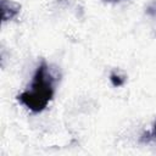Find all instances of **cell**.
<instances>
[{
  "label": "cell",
  "instance_id": "obj_2",
  "mask_svg": "<svg viewBox=\"0 0 156 156\" xmlns=\"http://www.w3.org/2000/svg\"><path fill=\"white\" fill-rule=\"evenodd\" d=\"M0 7H1V17L4 22L11 21L21 11V5L12 0H0Z\"/></svg>",
  "mask_w": 156,
  "mask_h": 156
},
{
  "label": "cell",
  "instance_id": "obj_4",
  "mask_svg": "<svg viewBox=\"0 0 156 156\" xmlns=\"http://www.w3.org/2000/svg\"><path fill=\"white\" fill-rule=\"evenodd\" d=\"M146 13L152 16V17H156V1L151 2L147 7H146Z\"/></svg>",
  "mask_w": 156,
  "mask_h": 156
},
{
  "label": "cell",
  "instance_id": "obj_1",
  "mask_svg": "<svg viewBox=\"0 0 156 156\" xmlns=\"http://www.w3.org/2000/svg\"><path fill=\"white\" fill-rule=\"evenodd\" d=\"M54 96V77L45 62L37 68L28 90L21 93L17 99L33 112H41Z\"/></svg>",
  "mask_w": 156,
  "mask_h": 156
},
{
  "label": "cell",
  "instance_id": "obj_3",
  "mask_svg": "<svg viewBox=\"0 0 156 156\" xmlns=\"http://www.w3.org/2000/svg\"><path fill=\"white\" fill-rule=\"evenodd\" d=\"M110 80H111V83H112L113 87H121V85L124 84L126 77H124V76H121V74L117 73V72H112V73L110 74Z\"/></svg>",
  "mask_w": 156,
  "mask_h": 156
},
{
  "label": "cell",
  "instance_id": "obj_5",
  "mask_svg": "<svg viewBox=\"0 0 156 156\" xmlns=\"http://www.w3.org/2000/svg\"><path fill=\"white\" fill-rule=\"evenodd\" d=\"M154 130H155V133H156V123H155V126H154Z\"/></svg>",
  "mask_w": 156,
  "mask_h": 156
},
{
  "label": "cell",
  "instance_id": "obj_6",
  "mask_svg": "<svg viewBox=\"0 0 156 156\" xmlns=\"http://www.w3.org/2000/svg\"><path fill=\"white\" fill-rule=\"evenodd\" d=\"M105 1H118V0H105Z\"/></svg>",
  "mask_w": 156,
  "mask_h": 156
}]
</instances>
